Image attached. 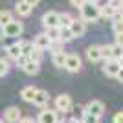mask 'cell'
<instances>
[{
  "label": "cell",
  "mask_w": 123,
  "mask_h": 123,
  "mask_svg": "<svg viewBox=\"0 0 123 123\" xmlns=\"http://www.w3.org/2000/svg\"><path fill=\"white\" fill-rule=\"evenodd\" d=\"M55 123H62V121H61V119H57V121H55Z\"/></svg>",
  "instance_id": "7bdbcfd3"
},
{
  "label": "cell",
  "mask_w": 123,
  "mask_h": 123,
  "mask_svg": "<svg viewBox=\"0 0 123 123\" xmlns=\"http://www.w3.org/2000/svg\"><path fill=\"white\" fill-rule=\"evenodd\" d=\"M116 13H118V11L114 9V7H110L108 4L99 6V15H101V18H110V20H112L114 17H116Z\"/></svg>",
  "instance_id": "ac0fdd59"
},
{
  "label": "cell",
  "mask_w": 123,
  "mask_h": 123,
  "mask_svg": "<svg viewBox=\"0 0 123 123\" xmlns=\"http://www.w3.org/2000/svg\"><path fill=\"white\" fill-rule=\"evenodd\" d=\"M116 79H118L119 83H123V68H121V70H119V72H118V75H116Z\"/></svg>",
  "instance_id": "ab89813d"
},
{
  "label": "cell",
  "mask_w": 123,
  "mask_h": 123,
  "mask_svg": "<svg viewBox=\"0 0 123 123\" xmlns=\"http://www.w3.org/2000/svg\"><path fill=\"white\" fill-rule=\"evenodd\" d=\"M64 44H62L61 41H53L50 44V48H48V51H51V55H53V53H61V51H64Z\"/></svg>",
  "instance_id": "4316f807"
},
{
  "label": "cell",
  "mask_w": 123,
  "mask_h": 123,
  "mask_svg": "<svg viewBox=\"0 0 123 123\" xmlns=\"http://www.w3.org/2000/svg\"><path fill=\"white\" fill-rule=\"evenodd\" d=\"M81 121L83 123H99V118H96V116H92V114L85 112V116L81 118Z\"/></svg>",
  "instance_id": "4dcf8cb0"
},
{
  "label": "cell",
  "mask_w": 123,
  "mask_h": 123,
  "mask_svg": "<svg viewBox=\"0 0 123 123\" xmlns=\"http://www.w3.org/2000/svg\"><path fill=\"white\" fill-rule=\"evenodd\" d=\"M72 107H74V103H72V98H70L68 94L57 96V99H55V110L57 112L68 114V112H72Z\"/></svg>",
  "instance_id": "3957f363"
},
{
  "label": "cell",
  "mask_w": 123,
  "mask_h": 123,
  "mask_svg": "<svg viewBox=\"0 0 123 123\" xmlns=\"http://www.w3.org/2000/svg\"><path fill=\"white\" fill-rule=\"evenodd\" d=\"M7 72H9V62L6 59H0V75H6Z\"/></svg>",
  "instance_id": "1f68e13d"
},
{
  "label": "cell",
  "mask_w": 123,
  "mask_h": 123,
  "mask_svg": "<svg viewBox=\"0 0 123 123\" xmlns=\"http://www.w3.org/2000/svg\"><path fill=\"white\" fill-rule=\"evenodd\" d=\"M15 11L18 13V17H30L31 11H33V7H30L24 0H18V2H17V6H15Z\"/></svg>",
  "instance_id": "9a60e30c"
},
{
  "label": "cell",
  "mask_w": 123,
  "mask_h": 123,
  "mask_svg": "<svg viewBox=\"0 0 123 123\" xmlns=\"http://www.w3.org/2000/svg\"><path fill=\"white\" fill-rule=\"evenodd\" d=\"M0 123H4V121H0Z\"/></svg>",
  "instance_id": "f6af8a7d"
},
{
  "label": "cell",
  "mask_w": 123,
  "mask_h": 123,
  "mask_svg": "<svg viewBox=\"0 0 123 123\" xmlns=\"http://www.w3.org/2000/svg\"><path fill=\"white\" fill-rule=\"evenodd\" d=\"M74 17L70 13H59V28H70Z\"/></svg>",
  "instance_id": "44dd1931"
},
{
  "label": "cell",
  "mask_w": 123,
  "mask_h": 123,
  "mask_svg": "<svg viewBox=\"0 0 123 123\" xmlns=\"http://www.w3.org/2000/svg\"><path fill=\"white\" fill-rule=\"evenodd\" d=\"M44 35H46L51 42L59 41V28H46V30H44Z\"/></svg>",
  "instance_id": "d4e9b609"
},
{
  "label": "cell",
  "mask_w": 123,
  "mask_h": 123,
  "mask_svg": "<svg viewBox=\"0 0 123 123\" xmlns=\"http://www.w3.org/2000/svg\"><path fill=\"white\" fill-rule=\"evenodd\" d=\"M85 110H86L88 114L96 116V118H101L103 114H105V103L99 101V99H92V101L85 107Z\"/></svg>",
  "instance_id": "5b68a950"
},
{
  "label": "cell",
  "mask_w": 123,
  "mask_h": 123,
  "mask_svg": "<svg viewBox=\"0 0 123 123\" xmlns=\"http://www.w3.org/2000/svg\"><path fill=\"white\" fill-rule=\"evenodd\" d=\"M72 108H74V110H75V118H79V119H81L83 116H85V112H86L83 105H77V107H72Z\"/></svg>",
  "instance_id": "d6a6232c"
},
{
  "label": "cell",
  "mask_w": 123,
  "mask_h": 123,
  "mask_svg": "<svg viewBox=\"0 0 123 123\" xmlns=\"http://www.w3.org/2000/svg\"><path fill=\"white\" fill-rule=\"evenodd\" d=\"M33 42H30V41H20V53L22 55H26V57H30V53L33 51Z\"/></svg>",
  "instance_id": "603a6c76"
},
{
  "label": "cell",
  "mask_w": 123,
  "mask_h": 123,
  "mask_svg": "<svg viewBox=\"0 0 123 123\" xmlns=\"http://www.w3.org/2000/svg\"><path fill=\"white\" fill-rule=\"evenodd\" d=\"M107 4L110 6V7H114L118 13H121V11H123V0H108Z\"/></svg>",
  "instance_id": "f546056e"
},
{
  "label": "cell",
  "mask_w": 123,
  "mask_h": 123,
  "mask_svg": "<svg viewBox=\"0 0 123 123\" xmlns=\"http://www.w3.org/2000/svg\"><path fill=\"white\" fill-rule=\"evenodd\" d=\"M81 20L85 22H96L98 18H101V15H99V4H85L81 7Z\"/></svg>",
  "instance_id": "6da1fadb"
},
{
  "label": "cell",
  "mask_w": 123,
  "mask_h": 123,
  "mask_svg": "<svg viewBox=\"0 0 123 123\" xmlns=\"http://www.w3.org/2000/svg\"><path fill=\"white\" fill-rule=\"evenodd\" d=\"M83 62H81V57L77 53H68L66 55V62H64V70H68L70 74H77L81 70Z\"/></svg>",
  "instance_id": "277c9868"
},
{
  "label": "cell",
  "mask_w": 123,
  "mask_h": 123,
  "mask_svg": "<svg viewBox=\"0 0 123 123\" xmlns=\"http://www.w3.org/2000/svg\"><path fill=\"white\" fill-rule=\"evenodd\" d=\"M22 31H24V24H22L20 20H13L9 22V24H6L4 28H2V37H6V39H15V37H20Z\"/></svg>",
  "instance_id": "7a4b0ae2"
},
{
  "label": "cell",
  "mask_w": 123,
  "mask_h": 123,
  "mask_svg": "<svg viewBox=\"0 0 123 123\" xmlns=\"http://www.w3.org/2000/svg\"><path fill=\"white\" fill-rule=\"evenodd\" d=\"M37 90H39V88H35V86H26V88H22V92H20L22 99H24V101H28V103H33Z\"/></svg>",
  "instance_id": "2e32d148"
},
{
  "label": "cell",
  "mask_w": 123,
  "mask_h": 123,
  "mask_svg": "<svg viewBox=\"0 0 123 123\" xmlns=\"http://www.w3.org/2000/svg\"><path fill=\"white\" fill-rule=\"evenodd\" d=\"M28 59H30V57H26V55H20V57H18V59H17V64H18V66H24V64H26V62H28Z\"/></svg>",
  "instance_id": "d590c367"
},
{
  "label": "cell",
  "mask_w": 123,
  "mask_h": 123,
  "mask_svg": "<svg viewBox=\"0 0 123 123\" xmlns=\"http://www.w3.org/2000/svg\"><path fill=\"white\" fill-rule=\"evenodd\" d=\"M66 51H61V53H53L51 55V62H53V66L57 68H64V62H66Z\"/></svg>",
  "instance_id": "d6986e66"
},
{
  "label": "cell",
  "mask_w": 123,
  "mask_h": 123,
  "mask_svg": "<svg viewBox=\"0 0 123 123\" xmlns=\"http://www.w3.org/2000/svg\"><path fill=\"white\" fill-rule=\"evenodd\" d=\"M50 44H51V41L44 35V33H39V35L33 39V46L39 48V50H48V48H50Z\"/></svg>",
  "instance_id": "7c38bea8"
},
{
  "label": "cell",
  "mask_w": 123,
  "mask_h": 123,
  "mask_svg": "<svg viewBox=\"0 0 123 123\" xmlns=\"http://www.w3.org/2000/svg\"><path fill=\"white\" fill-rule=\"evenodd\" d=\"M112 31H114V35L123 33V18H114V22H112Z\"/></svg>",
  "instance_id": "83f0119b"
},
{
  "label": "cell",
  "mask_w": 123,
  "mask_h": 123,
  "mask_svg": "<svg viewBox=\"0 0 123 123\" xmlns=\"http://www.w3.org/2000/svg\"><path fill=\"white\" fill-rule=\"evenodd\" d=\"M112 123H123V110H121V112H116V114H114Z\"/></svg>",
  "instance_id": "836d02e7"
},
{
  "label": "cell",
  "mask_w": 123,
  "mask_h": 123,
  "mask_svg": "<svg viewBox=\"0 0 123 123\" xmlns=\"http://www.w3.org/2000/svg\"><path fill=\"white\" fill-rule=\"evenodd\" d=\"M101 59H105V61L114 59L112 57V44H103L101 46Z\"/></svg>",
  "instance_id": "cb8c5ba5"
},
{
  "label": "cell",
  "mask_w": 123,
  "mask_h": 123,
  "mask_svg": "<svg viewBox=\"0 0 123 123\" xmlns=\"http://www.w3.org/2000/svg\"><path fill=\"white\" fill-rule=\"evenodd\" d=\"M68 30L72 31L74 39H75V37H83L85 33H86V22H85V20H81V18H74Z\"/></svg>",
  "instance_id": "52a82bcc"
},
{
  "label": "cell",
  "mask_w": 123,
  "mask_h": 123,
  "mask_svg": "<svg viewBox=\"0 0 123 123\" xmlns=\"http://www.w3.org/2000/svg\"><path fill=\"white\" fill-rule=\"evenodd\" d=\"M22 70H24L28 75H35V74H39V70H41V64H39V62H35V61H30V59H28V62L22 66Z\"/></svg>",
  "instance_id": "e0dca14e"
},
{
  "label": "cell",
  "mask_w": 123,
  "mask_h": 123,
  "mask_svg": "<svg viewBox=\"0 0 123 123\" xmlns=\"http://www.w3.org/2000/svg\"><path fill=\"white\" fill-rule=\"evenodd\" d=\"M70 4H72L74 7H79V9H81L83 6L86 4V0H70Z\"/></svg>",
  "instance_id": "e575fe53"
},
{
  "label": "cell",
  "mask_w": 123,
  "mask_h": 123,
  "mask_svg": "<svg viewBox=\"0 0 123 123\" xmlns=\"http://www.w3.org/2000/svg\"><path fill=\"white\" fill-rule=\"evenodd\" d=\"M74 39L72 31L68 30V28H59V41L62 42V44H66V42H70Z\"/></svg>",
  "instance_id": "ffe728a7"
},
{
  "label": "cell",
  "mask_w": 123,
  "mask_h": 123,
  "mask_svg": "<svg viewBox=\"0 0 123 123\" xmlns=\"http://www.w3.org/2000/svg\"><path fill=\"white\" fill-rule=\"evenodd\" d=\"M57 119H59L57 118V110L46 108V110H41L39 118H37V123H55Z\"/></svg>",
  "instance_id": "30bf717a"
},
{
  "label": "cell",
  "mask_w": 123,
  "mask_h": 123,
  "mask_svg": "<svg viewBox=\"0 0 123 123\" xmlns=\"http://www.w3.org/2000/svg\"><path fill=\"white\" fill-rule=\"evenodd\" d=\"M114 44H118V46L123 48V33H119V35H116V42Z\"/></svg>",
  "instance_id": "8d00e7d4"
},
{
  "label": "cell",
  "mask_w": 123,
  "mask_h": 123,
  "mask_svg": "<svg viewBox=\"0 0 123 123\" xmlns=\"http://www.w3.org/2000/svg\"><path fill=\"white\" fill-rule=\"evenodd\" d=\"M68 123H83V121H81L79 118H75V116H74V118H70V119H68Z\"/></svg>",
  "instance_id": "60d3db41"
},
{
  "label": "cell",
  "mask_w": 123,
  "mask_h": 123,
  "mask_svg": "<svg viewBox=\"0 0 123 123\" xmlns=\"http://www.w3.org/2000/svg\"><path fill=\"white\" fill-rule=\"evenodd\" d=\"M48 103H50V96H48V92H46V90H37L35 99H33V105H37V107H46Z\"/></svg>",
  "instance_id": "4fadbf2b"
},
{
  "label": "cell",
  "mask_w": 123,
  "mask_h": 123,
  "mask_svg": "<svg viewBox=\"0 0 123 123\" xmlns=\"http://www.w3.org/2000/svg\"><path fill=\"white\" fill-rule=\"evenodd\" d=\"M112 57L116 59V61H119L123 57V48L118 46V44H112Z\"/></svg>",
  "instance_id": "f1b7e54d"
},
{
  "label": "cell",
  "mask_w": 123,
  "mask_h": 123,
  "mask_svg": "<svg viewBox=\"0 0 123 123\" xmlns=\"http://www.w3.org/2000/svg\"><path fill=\"white\" fill-rule=\"evenodd\" d=\"M42 57H44V50H39V48H33V51L30 53V61H35L41 64Z\"/></svg>",
  "instance_id": "484cf974"
},
{
  "label": "cell",
  "mask_w": 123,
  "mask_h": 123,
  "mask_svg": "<svg viewBox=\"0 0 123 123\" xmlns=\"http://www.w3.org/2000/svg\"><path fill=\"white\" fill-rule=\"evenodd\" d=\"M6 51H7V57H9V59L17 61V59L22 55V53H20V41H18V42H13V44H9V46L6 48Z\"/></svg>",
  "instance_id": "5bb4252c"
},
{
  "label": "cell",
  "mask_w": 123,
  "mask_h": 123,
  "mask_svg": "<svg viewBox=\"0 0 123 123\" xmlns=\"http://www.w3.org/2000/svg\"><path fill=\"white\" fill-rule=\"evenodd\" d=\"M24 2H26V4H28V6H30V7H35V6L39 4L41 0H24Z\"/></svg>",
  "instance_id": "74e56055"
},
{
  "label": "cell",
  "mask_w": 123,
  "mask_h": 123,
  "mask_svg": "<svg viewBox=\"0 0 123 123\" xmlns=\"http://www.w3.org/2000/svg\"><path fill=\"white\" fill-rule=\"evenodd\" d=\"M121 70V62L116 61V59H110V61L105 62V66H103V74L108 77H116L118 72Z\"/></svg>",
  "instance_id": "ba28073f"
},
{
  "label": "cell",
  "mask_w": 123,
  "mask_h": 123,
  "mask_svg": "<svg viewBox=\"0 0 123 123\" xmlns=\"http://www.w3.org/2000/svg\"><path fill=\"white\" fill-rule=\"evenodd\" d=\"M88 4H99V0H86Z\"/></svg>",
  "instance_id": "b9f144b4"
},
{
  "label": "cell",
  "mask_w": 123,
  "mask_h": 123,
  "mask_svg": "<svg viewBox=\"0 0 123 123\" xmlns=\"http://www.w3.org/2000/svg\"><path fill=\"white\" fill-rule=\"evenodd\" d=\"M86 59L90 62H99L101 61V46L99 44H92L86 48Z\"/></svg>",
  "instance_id": "8fae6325"
},
{
  "label": "cell",
  "mask_w": 123,
  "mask_h": 123,
  "mask_svg": "<svg viewBox=\"0 0 123 123\" xmlns=\"http://www.w3.org/2000/svg\"><path fill=\"white\" fill-rule=\"evenodd\" d=\"M20 119V108L18 107H9L4 110V121L6 123H18Z\"/></svg>",
  "instance_id": "9c48e42d"
},
{
  "label": "cell",
  "mask_w": 123,
  "mask_h": 123,
  "mask_svg": "<svg viewBox=\"0 0 123 123\" xmlns=\"http://www.w3.org/2000/svg\"><path fill=\"white\" fill-rule=\"evenodd\" d=\"M13 20V13L7 9H2L0 11V28H4L6 24H9V22Z\"/></svg>",
  "instance_id": "7402d4cb"
},
{
  "label": "cell",
  "mask_w": 123,
  "mask_h": 123,
  "mask_svg": "<svg viewBox=\"0 0 123 123\" xmlns=\"http://www.w3.org/2000/svg\"><path fill=\"white\" fill-rule=\"evenodd\" d=\"M18 123H35V121H33L31 118H20V119H18Z\"/></svg>",
  "instance_id": "f35d334b"
},
{
  "label": "cell",
  "mask_w": 123,
  "mask_h": 123,
  "mask_svg": "<svg viewBox=\"0 0 123 123\" xmlns=\"http://www.w3.org/2000/svg\"><path fill=\"white\" fill-rule=\"evenodd\" d=\"M121 18H123V11H121Z\"/></svg>",
  "instance_id": "ee69618b"
},
{
  "label": "cell",
  "mask_w": 123,
  "mask_h": 123,
  "mask_svg": "<svg viewBox=\"0 0 123 123\" xmlns=\"http://www.w3.org/2000/svg\"><path fill=\"white\" fill-rule=\"evenodd\" d=\"M42 26H44V30L46 28H59V13L57 11H48L42 15Z\"/></svg>",
  "instance_id": "8992f818"
}]
</instances>
